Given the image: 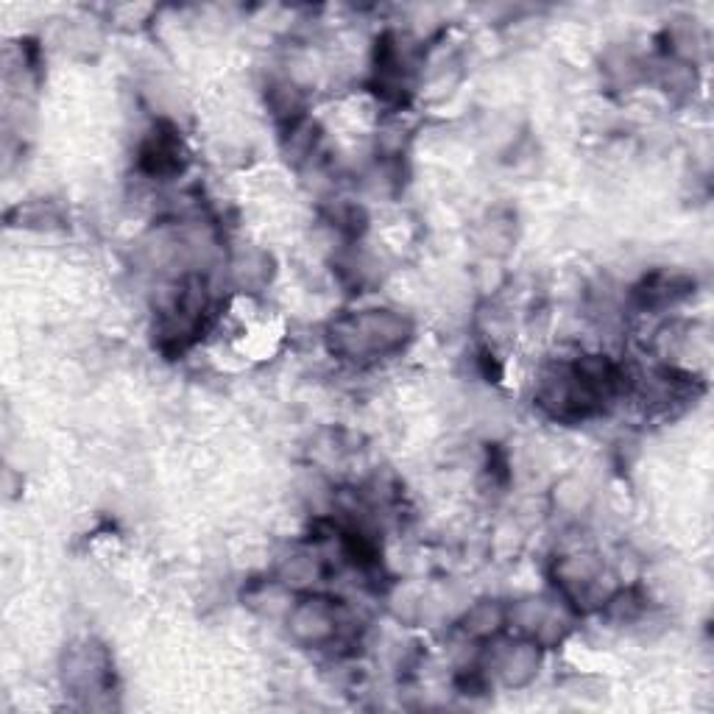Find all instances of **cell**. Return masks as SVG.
Returning a JSON list of instances; mask_svg holds the SVG:
<instances>
[{
	"label": "cell",
	"instance_id": "cell-2",
	"mask_svg": "<svg viewBox=\"0 0 714 714\" xmlns=\"http://www.w3.org/2000/svg\"><path fill=\"white\" fill-rule=\"evenodd\" d=\"M341 609L326 597H310L293 606L291 612V631L299 642L304 645H326L341 631Z\"/></svg>",
	"mask_w": 714,
	"mask_h": 714
},
{
	"label": "cell",
	"instance_id": "cell-1",
	"mask_svg": "<svg viewBox=\"0 0 714 714\" xmlns=\"http://www.w3.org/2000/svg\"><path fill=\"white\" fill-rule=\"evenodd\" d=\"M411 338V321L394 310H366L332 324V349L343 358H378L396 352Z\"/></svg>",
	"mask_w": 714,
	"mask_h": 714
},
{
	"label": "cell",
	"instance_id": "cell-3",
	"mask_svg": "<svg viewBox=\"0 0 714 714\" xmlns=\"http://www.w3.org/2000/svg\"><path fill=\"white\" fill-rule=\"evenodd\" d=\"M179 154H182V143H179L173 129H160L145 140L143 151H140V165L151 177H168V173L179 171Z\"/></svg>",
	"mask_w": 714,
	"mask_h": 714
},
{
	"label": "cell",
	"instance_id": "cell-4",
	"mask_svg": "<svg viewBox=\"0 0 714 714\" xmlns=\"http://www.w3.org/2000/svg\"><path fill=\"white\" fill-rule=\"evenodd\" d=\"M497 673L509 686H522L539 673V642H516L505 645L497 656Z\"/></svg>",
	"mask_w": 714,
	"mask_h": 714
},
{
	"label": "cell",
	"instance_id": "cell-5",
	"mask_svg": "<svg viewBox=\"0 0 714 714\" xmlns=\"http://www.w3.org/2000/svg\"><path fill=\"white\" fill-rule=\"evenodd\" d=\"M503 625H505V612L503 606L494 601L477 603V606L466 614V620H463V631H466L469 636H474V640H489V636L500 634Z\"/></svg>",
	"mask_w": 714,
	"mask_h": 714
}]
</instances>
